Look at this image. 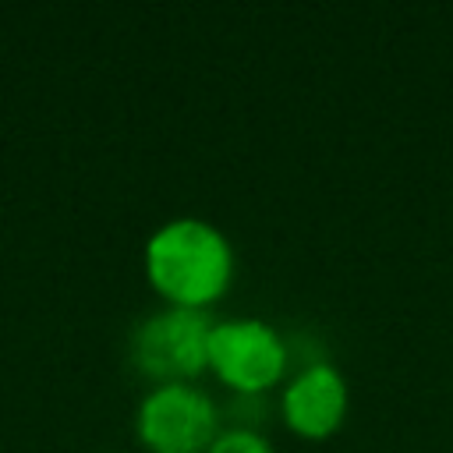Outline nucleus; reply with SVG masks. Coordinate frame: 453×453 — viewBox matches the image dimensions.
<instances>
[{
	"label": "nucleus",
	"mask_w": 453,
	"mask_h": 453,
	"mask_svg": "<svg viewBox=\"0 0 453 453\" xmlns=\"http://www.w3.org/2000/svg\"><path fill=\"white\" fill-rule=\"evenodd\" d=\"M145 276L152 290L177 308H202L226 294L234 248L226 234L198 216H177L145 241Z\"/></svg>",
	"instance_id": "1"
},
{
	"label": "nucleus",
	"mask_w": 453,
	"mask_h": 453,
	"mask_svg": "<svg viewBox=\"0 0 453 453\" xmlns=\"http://www.w3.org/2000/svg\"><path fill=\"white\" fill-rule=\"evenodd\" d=\"M134 428L152 453H205L219 435V414L195 382L152 386L134 414Z\"/></svg>",
	"instance_id": "3"
},
{
	"label": "nucleus",
	"mask_w": 453,
	"mask_h": 453,
	"mask_svg": "<svg viewBox=\"0 0 453 453\" xmlns=\"http://www.w3.org/2000/svg\"><path fill=\"white\" fill-rule=\"evenodd\" d=\"M209 333L212 319L202 308L166 304L131 333V361L156 386L195 382L209 368Z\"/></svg>",
	"instance_id": "2"
},
{
	"label": "nucleus",
	"mask_w": 453,
	"mask_h": 453,
	"mask_svg": "<svg viewBox=\"0 0 453 453\" xmlns=\"http://www.w3.org/2000/svg\"><path fill=\"white\" fill-rule=\"evenodd\" d=\"M209 368L237 393H262L283 379V336L262 319H223L209 333Z\"/></svg>",
	"instance_id": "4"
},
{
	"label": "nucleus",
	"mask_w": 453,
	"mask_h": 453,
	"mask_svg": "<svg viewBox=\"0 0 453 453\" xmlns=\"http://www.w3.org/2000/svg\"><path fill=\"white\" fill-rule=\"evenodd\" d=\"M205 453H276V449L255 428H219V435Z\"/></svg>",
	"instance_id": "6"
},
{
	"label": "nucleus",
	"mask_w": 453,
	"mask_h": 453,
	"mask_svg": "<svg viewBox=\"0 0 453 453\" xmlns=\"http://www.w3.org/2000/svg\"><path fill=\"white\" fill-rule=\"evenodd\" d=\"M280 411L290 432L304 439H326L347 414V379L329 361H311L287 379Z\"/></svg>",
	"instance_id": "5"
}]
</instances>
